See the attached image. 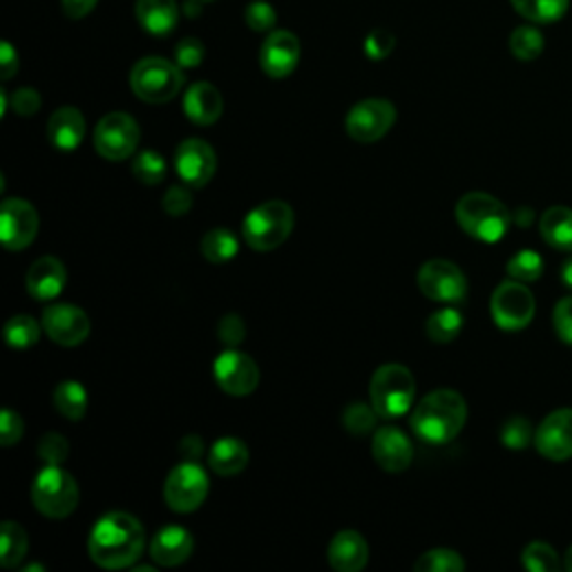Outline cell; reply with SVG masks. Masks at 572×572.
Listing matches in <instances>:
<instances>
[{
	"instance_id": "obj_24",
	"label": "cell",
	"mask_w": 572,
	"mask_h": 572,
	"mask_svg": "<svg viewBox=\"0 0 572 572\" xmlns=\"http://www.w3.org/2000/svg\"><path fill=\"white\" fill-rule=\"evenodd\" d=\"M184 112L195 126H213L224 112V99L219 90L206 80L193 84L184 95Z\"/></svg>"
},
{
	"instance_id": "obj_50",
	"label": "cell",
	"mask_w": 572,
	"mask_h": 572,
	"mask_svg": "<svg viewBox=\"0 0 572 572\" xmlns=\"http://www.w3.org/2000/svg\"><path fill=\"white\" fill-rule=\"evenodd\" d=\"M97 3L99 0H61V8L67 19L78 21V19H86L88 14H93Z\"/></svg>"
},
{
	"instance_id": "obj_6",
	"label": "cell",
	"mask_w": 572,
	"mask_h": 572,
	"mask_svg": "<svg viewBox=\"0 0 572 572\" xmlns=\"http://www.w3.org/2000/svg\"><path fill=\"white\" fill-rule=\"evenodd\" d=\"M417 382L412 371L389 363L374 371L369 382V400L380 419H398L412 410Z\"/></svg>"
},
{
	"instance_id": "obj_52",
	"label": "cell",
	"mask_w": 572,
	"mask_h": 572,
	"mask_svg": "<svg viewBox=\"0 0 572 572\" xmlns=\"http://www.w3.org/2000/svg\"><path fill=\"white\" fill-rule=\"evenodd\" d=\"M180 450H182V454L186 456V461H197V458L202 456V452H204V443H202V439H197V436H186V439L180 443Z\"/></svg>"
},
{
	"instance_id": "obj_51",
	"label": "cell",
	"mask_w": 572,
	"mask_h": 572,
	"mask_svg": "<svg viewBox=\"0 0 572 572\" xmlns=\"http://www.w3.org/2000/svg\"><path fill=\"white\" fill-rule=\"evenodd\" d=\"M17 72H19V54L14 52L12 43L6 41L0 45V76H3V80H10Z\"/></svg>"
},
{
	"instance_id": "obj_32",
	"label": "cell",
	"mask_w": 572,
	"mask_h": 572,
	"mask_svg": "<svg viewBox=\"0 0 572 572\" xmlns=\"http://www.w3.org/2000/svg\"><path fill=\"white\" fill-rule=\"evenodd\" d=\"M517 14L537 25H548L559 21L568 12L570 0H510Z\"/></svg>"
},
{
	"instance_id": "obj_28",
	"label": "cell",
	"mask_w": 572,
	"mask_h": 572,
	"mask_svg": "<svg viewBox=\"0 0 572 572\" xmlns=\"http://www.w3.org/2000/svg\"><path fill=\"white\" fill-rule=\"evenodd\" d=\"M52 402L56 412L67 421H80L88 414V391L76 380L61 382L52 393Z\"/></svg>"
},
{
	"instance_id": "obj_31",
	"label": "cell",
	"mask_w": 572,
	"mask_h": 572,
	"mask_svg": "<svg viewBox=\"0 0 572 572\" xmlns=\"http://www.w3.org/2000/svg\"><path fill=\"white\" fill-rule=\"evenodd\" d=\"M199 249L211 265H226L237 256L239 239L228 228H213L202 237Z\"/></svg>"
},
{
	"instance_id": "obj_56",
	"label": "cell",
	"mask_w": 572,
	"mask_h": 572,
	"mask_svg": "<svg viewBox=\"0 0 572 572\" xmlns=\"http://www.w3.org/2000/svg\"><path fill=\"white\" fill-rule=\"evenodd\" d=\"M199 3H213V0H199Z\"/></svg>"
},
{
	"instance_id": "obj_15",
	"label": "cell",
	"mask_w": 572,
	"mask_h": 572,
	"mask_svg": "<svg viewBox=\"0 0 572 572\" xmlns=\"http://www.w3.org/2000/svg\"><path fill=\"white\" fill-rule=\"evenodd\" d=\"M39 211L30 202L10 197L0 206V239L8 251L17 253L28 249L39 235Z\"/></svg>"
},
{
	"instance_id": "obj_33",
	"label": "cell",
	"mask_w": 572,
	"mask_h": 572,
	"mask_svg": "<svg viewBox=\"0 0 572 572\" xmlns=\"http://www.w3.org/2000/svg\"><path fill=\"white\" fill-rule=\"evenodd\" d=\"M41 330L43 324H39L32 315H14L6 322V330H3V336H6V343L12 347V349H30L39 343L41 338Z\"/></svg>"
},
{
	"instance_id": "obj_45",
	"label": "cell",
	"mask_w": 572,
	"mask_h": 572,
	"mask_svg": "<svg viewBox=\"0 0 572 572\" xmlns=\"http://www.w3.org/2000/svg\"><path fill=\"white\" fill-rule=\"evenodd\" d=\"M161 206L171 217H184L193 208V195L186 186H171L163 195Z\"/></svg>"
},
{
	"instance_id": "obj_48",
	"label": "cell",
	"mask_w": 572,
	"mask_h": 572,
	"mask_svg": "<svg viewBox=\"0 0 572 572\" xmlns=\"http://www.w3.org/2000/svg\"><path fill=\"white\" fill-rule=\"evenodd\" d=\"M552 320H554V332L559 341L572 345V295L557 302Z\"/></svg>"
},
{
	"instance_id": "obj_49",
	"label": "cell",
	"mask_w": 572,
	"mask_h": 572,
	"mask_svg": "<svg viewBox=\"0 0 572 572\" xmlns=\"http://www.w3.org/2000/svg\"><path fill=\"white\" fill-rule=\"evenodd\" d=\"M41 95L34 88H19L10 95V108L21 117H32L41 110Z\"/></svg>"
},
{
	"instance_id": "obj_37",
	"label": "cell",
	"mask_w": 572,
	"mask_h": 572,
	"mask_svg": "<svg viewBox=\"0 0 572 572\" xmlns=\"http://www.w3.org/2000/svg\"><path fill=\"white\" fill-rule=\"evenodd\" d=\"M541 273H543V258L532 249L519 251L508 262V276L517 282H524V284L535 282L541 278Z\"/></svg>"
},
{
	"instance_id": "obj_55",
	"label": "cell",
	"mask_w": 572,
	"mask_h": 572,
	"mask_svg": "<svg viewBox=\"0 0 572 572\" xmlns=\"http://www.w3.org/2000/svg\"><path fill=\"white\" fill-rule=\"evenodd\" d=\"M34 570H45V568H43V565H39V563H32V565H28V568H25V572H34Z\"/></svg>"
},
{
	"instance_id": "obj_38",
	"label": "cell",
	"mask_w": 572,
	"mask_h": 572,
	"mask_svg": "<svg viewBox=\"0 0 572 572\" xmlns=\"http://www.w3.org/2000/svg\"><path fill=\"white\" fill-rule=\"evenodd\" d=\"M521 563L526 570H532V572H557L561 568L559 554L554 552L552 546H548L543 541H535V543L526 546V550L521 554Z\"/></svg>"
},
{
	"instance_id": "obj_42",
	"label": "cell",
	"mask_w": 572,
	"mask_h": 572,
	"mask_svg": "<svg viewBox=\"0 0 572 572\" xmlns=\"http://www.w3.org/2000/svg\"><path fill=\"white\" fill-rule=\"evenodd\" d=\"M217 338L222 341V345H226V349H237L244 338H247V326H244V320L237 313H228L217 322Z\"/></svg>"
},
{
	"instance_id": "obj_17",
	"label": "cell",
	"mask_w": 572,
	"mask_h": 572,
	"mask_svg": "<svg viewBox=\"0 0 572 572\" xmlns=\"http://www.w3.org/2000/svg\"><path fill=\"white\" fill-rule=\"evenodd\" d=\"M537 452L550 461L572 458V410H554L535 432Z\"/></svg>"
},
{
	"instance_id": "obj_25",
	"label": "cell",
	"mask_w": 572,
	"mask_h": 572,
	"mask_svg": "<svg viewBox=\"0 0 572 572\" xmlns=\"http://www.w3.org/2000/svg\"><path fill=\"white\" fill-rule=\"evenodd\" d=\"M139 25L152 36H169L180 21L177 0H137Z\"/></svg>"
},
{
	"instance_id": "obj_3",
	"label": "cell",
	"mask_w": 572,
	"mask_h": 572,
	"mask_svg": "<svg viewBox=\"0 0 572 572\" xmlns=\"http://www.w3.org/2000/svg\"><path fill=\"white\" fill-rule=\"evenodd\" d=\"M456 222L470 237L485 244H495L506 237L512 215L493 195L467 193L456 204Z\"/></svg>"
},
{
	"instance_id": "obj_2",
	"label": "cell",
	"mask_w": 572,
	"mask_h": 572,
	"mask_svg": "<svg viewBox=\"0 0 572 572\" xmlns=\"http://www.w3.org/2000/svg\"><path fill=\"white\" fill-rule=\"evenodd\" d=\"M467 421V402L454 389H436L428 393L412 412V432L428 445H445L454 441Z\"/></svg>"
},
{
	"instance_id": "obj_12",
	"label": "cell",
	"mask_w": 572,
	"mask_h": 572,
	"mask_svg": "<svg viewBox=\"0 0 572 572\" xmlns=\"http://www.w3.org/2000/svg\"><path fill=\"white\" fill-rule=\"evenodd\" d=\"M213 376L219 389L235 398L251 396L260 385V367L249 356L237 349L222 352L213 363Z\"/></svg>"
},
{
	"instance_id": "obj_7",
	"label": "cell",
	"mask_w": 572,
	"mask_h": 572,
	"mask_svg": "<svg viewBox=\"0 0 572 572\" xmlns=\"http://www.w3.org/2000/svg\"><path fill=\"white\" fill-rule=\"evenodd\" d=\"M76 478L61 465H45L32 483V504L47 519H67L78 506Z\"/></svg>"
},
{
	"instance_id": "obj_44",
	"label": "cell",
	"mask_w": 572,
	"mask_h": 572,
	"mask_svg": "<svg viewBox=\"0 0 572 572\" xmlns=\"http://www.w3.org/2000/svg\"><path fill=\"white\" fill-rule=\"evenodd\" d=\"M23 432H25V423H23L21 414L10 410V407H6L3 414H0V443H3L6 447H12L14 443H19L23 439Z\"/></svg>"
},
{
	"instance_id": "obj_29",
	"label": "cell",
	"mask_w": 572,
	"mask_h": 572,
	"mask_svg": "<svg viewBox=\"0 0 572 572\" xmlns=\"http://www.w3.org/2000/svg\"><path fill=\"white\" fill-rule=\"evenodd\" d=\"M28 550L30 539L25 528L17 521H6L3 530H0V563H3V568H19L21 561L28 557Z\"/></svg>"
},
{
	"instance_id": "obj_19",
	"label": "cell",
	"mask_w": 572,
	"mask_h": 572,
	"mask_svg": "<svg viewBox=\"0 0 572 572\" xmlns=\"http://www.w3.org/2000/svg\"><path fill=\"white\" fill-rule=\"evenodd\" d=\"M300 39L287 30H273L260 52V63L267 76L287 78L300 63Z\"/></svg>"
},
{
	"instance_id": "obj_21",
	"label": "cell",
	"mask_w": 572,
	"mask_h": 572,
	"mask_svg": "<svg viewBox=\"0 0 572 572\" xmlns=\"http://www.w3.org/2000/svg\"><path fill=\"white\" fill-rule=\"evenodd\" d=\"M25 284H28V293L34 300L52 302V300H56L63 293V289L67 284L65 265L58 258H52V256L39 258L30 267Z\"/></svg>"
},
{
	"instance_id": "obj_16",
	"label": "cell",
	"mask_w": 572,
	"mask_h": 572,
	"mask_svg": "<svg viewBox=\"0 0 572 572\" xmlns=\"http://www.w3.org/2000/svg\"><path fill=\"white\" fill-rule=\"evenodd\" d=\"M175 171L184 184L204 188L217 173V154L213 145L197 137L182 141L175 152Z\"/></svg>"
},
{
	"instance_id": "obj_13",
	"label": "cell",
	"mask_w": 572,
	"mask_h": 572,
	"mask_svg": "<svg viewBox=\"0 0 572 572\" xmlns=\"http://www.w3.org/2000/svg\"><path fill=\"white\" fill-rule=\"evenodd\" d=\"M419 289L441 304H461L467 298V278L450 260H430L419 269Z\"/></svg>"
},
{
	"instance_id": "obj_53",
	"label": "cell",
	"mask_w": 572,
	"mask_h": 572,
	"mask_svg": "<svg viewBox=\"0 0 572 572\" xmlns=\"http://www.w3.org/2000/svg\"><path fill=\"white\" fill-rule=\"evenodd\" d=\"M561 282L572 291V256L561 265Z\"/></svg>"
},
{
	"instance_id": "obj_20",
	"label": "cell",
	"mask_w": 572,
	"mask_h": 572,
	"mask_svg": "<svg viewBox=\"0 0 572 572\" xmlns=\"http://www.w3.org/2000/svg\"><path fill=\"white\" fill-rule=\"evenodd\" d=\"M195 550L193 535L182 526L161 528L150 541V557L157 565L175 568L191 559Z\"/></svg>"
},
{
	"instance_id": "obj_36",
	"label": "cell",
	"mask_w": 572,
	"mask_h": 572,
	"mask_svg": "<svg viewBox=\"0 0 572 572\" xmlns=\"http://www.w3.org/2000/svg\"><path fill=\"white\" fill-rule=\"evenodd\" d=\"M376 419H380V417L374 410V404L352 402L343 414V425L349 434L365 436V434H371L376 430Z\"/></svg>"
},
{
	"instance_id": "obj_22",
	"label": "cell",
	"mask_w": 572,
	"mask_h": 572,
	"mask_svg": "<svg viewBox=\"0 0 572 572\" xmlns=\"http://www.w3.org/2000/svg\"><path fill=\"white\" fill-rule=\"evenodd\" d=\"M332 568L336 572H360L369 563V546L356 530H341L326 550Z\"/></svg>"
},
{
	"instance_id": "obj_10",
	"label": "cell",
	"mask_w": 572,
	"mask_h": 572,
	"mask_svg": "<svg viewBox=\"0 0 572 572\" xmlns=\"http://www.w3.org/2000/svg\"><path fill=\"white\" fill-rule=\"evenodd\" d=\"M139 141V123L128 112H110L95 128V148L108 161H123L132 157Z\"/></svg>"
},
{
	"instance_id": "obj_11",
	"label": "cell",
	"mask_w": 572,
	"mask_h": 572,
	"mask_svg": "<svg viewBox=\"0 0 572 572\" xmlns=\"http://www.w3.org/2000/svg\"><path fill=\"white\" fill-rule=\"evenodd\" d=\"M41 324L45 336L61 347L84 345L93 332L88 313L69 302H54L45 306Z\"/></svg>"
},
{
	"instance_id": "obj_35",
	"label": "cell",
	"mask_w": 572,
	"mask_h": 572,
	"mask_svg": "<svg viewBox=\"0 0 572 572\" xmlns=\"http://www.w3.org/2000/svg\"><path fill=\"white\" fill-rule=\"evenodd\" d=\"M417 572H463L465 570V559L450 548H434L423 552L417 563Z\"/></svg>"
},
{
	"instance_id": "obj_14",
	"label": "cell",
	"mask_w": 572,
	"mask_h": 572,
	"mask_svg": "<svg viewBox=\"0 0 572 572\" xmlns=\"http://www.w3.org/2000/svg\"><path fill=\"white\" fill-rule=\"evenodd\" d=\"M396 123V106L387 99H365L356 104L347 119V134L358 143L380 141Z\"/></svg>"
},
{
	"instance_id": "obj_43",
	"label": "cell",
	"mask_w": 572,
	"mask_h": 572,
	"mask_svg": "<svg viewBox=\"0 0 572 572\" xmlns=\"http://www.w3.org/2000/svg\"><path fill=\"white\" fill-rule=\"evenodd\" d=\"M67 454H69V445L61 434L50 432L39 441V458L45 465H61L67 458Z\"/></svg>"
},
{
	"instance_id": "obj_18",
	"label": "cell",
	"mask_w": 572,
	"mask_h": 572,
	"mask_svg": "<svg viewBox=\"0 0 572 572\" xmlns=\"http://www.w3.org/2000/svg\"><path fill=\"white\" fill-rule=\"evenodd\" d=\"M371 456L374 461L391 474H400L414 461V447L410 436L398 428H378L371 439Z\"/></svg>"
},
{
	"instance_id": "obj_4",
	"label": "cell",
	"mask_w": 572,
	"mask_h": 572,
	"mask_svg": "<svg viewBox=\"0 0 572 572\" xmlns=\"http://www.w3.org/2000/svg\"><path fill=\"white\" fill-rule=\"evenodd\" d=\"M295 226L293 208L282 199H269L256 206L241 224L244 241L258 253L276 251L291 237Z\"/></svg>"
},
{
	"instance_id": "obj_46",
	"label": "cell",
	"mask_w": 572,
	"mask_h": 572,
	"mask_svg": "<svg viewBox=\"0 0 572 572\" xmlns=\"http://www.w3.org/2000/svg\"><path fill=\"white\" fill-rule=\"evenodd\" d=\"M206 56L204 43L199 39H184L177 47H175V63L182 69H191V67H199L202 61Z\"/></svg>"
},
{
	"instance_id": "obj_26",
	"label": "cell",
	"mask_w": 572,
	"mask_h": 572,
	"mask_svg": "<svg viewBox=\"0 0 572 572\" xmlns=\"http://www.w3.org/2000/svg\"><path fill=\"white\" fill-rule=\"evenodd\" d=\"M251 461V452L247 443L235 439V436H224L213 443L208 452V465L215 474L219 476H235L239 472L247 470Z\"/></svg>"
},
{
	"instance_id": "obj_30",
	"label": "cell",
	"mask_w": 572,
	"mask_h": 572,
	"mask_svg": "<svg viewBox=\"0 0 572 572\" xmlns=\"http://www.w3.org/2000/svg\"><path fill=\"white\" fill-rule=\"evenodd\" d=\"M461 330H463V313L454 306L434 311L425 322V334L436 345H447L456 341Z\"/></svg>"
},
{
	"instance_id": "obj_41",
	"label": "cell",
	"mask_w": 572,
	"mask_h": 572,
	"mask_svg": "<svg viewBox=\"0 0 572 572\" xmlns=\"http://www.w3.org/2000/svg\"><path fill=\"white\" fill-rule=\"evenodd\" d=\"M244 21H247V25L253 30V32H267L271 34L276 23H278V14L273 10V6L265 3V0H256V3H251L247 8V12H244Z\"/></svg>"
},
{
	"instance_id": "obj_34",
	"label": "cell",
	"mask_w": 572,
	"mask_h": 572,
	"mask_svg": "<svg viewBox=\"0 0 572 572\" xmlns=\"http://www.w3.org/2000/svg\"><path fill=\"white\" fill-rule=\"evenodd\" d=\"M166 159H163L159 152L154 150H143L134 157L132 161V175L145 184V186H157L163 180H166Z\"/></svg>"
},
{
	"instance_id": "obj_1",
	"label": "cell",
	"mask_w": 572,
	"mask_h": 572,
	"mask_svg": "<svg viewBox=\"0 0 572 572\" xmlns=\"http://www.w3.org/2000/svg\"><path fill=\"white\" fill-rule=\"evenodd\" d=\"M145 548V528L130 512L104 515L88 537L90 559L106 570L132 568Z\"/></svg>"
},
{
	"instance_id": "obj_54",
	"label": "cell",
	"mask_w": 572,
	"mask_h": 572,
	"mask_svg": "<svg viewBox=\"0 0 572 572\" xmlns=\"http://www.w3.org/2000/svg\"><path fill=\"white\" fill-rule=\"evenodd\" d=\"M565 570L572 572V546H570V550L565 552Z\"/></svg>"
},
{
	"instance_id": "obj_40",
	"label": "cell",
	"mask_w": 572,
	"mask_h": 572,
	"mask_svg": "<svg viewBox=\"0 0 572 572\" xmlns=\"http://www.w3.org/2000/svg\"><path fill=\"white\" fill-rule=\"evenodd\" d=\"M532 441V425L528 419L524 417H512L510 421L504 423L501 428V443L508 447V450H526Z\"/></svg>"
},
{
	"instance_id": "obj_5",
	"label": "cell",
	"mask_w": 572,
	"mask_h": 572,
	"mask_svg": "<svg viewBox=\"0 0 572 572\" xmlns=\"http://www.w3.org/2000/svg\"><path fill=\"white\" fill-rule=\"evenodd\" d=\"M130 88L145 104H169L184 88V69L169 58L145 56L130 72Z\"/></svg>"
},
{
	"instance_id": "obj_23",
	"label": "cell",
	"mask_w": 572,
	"mask_h": 572,
	"mask_svg": "<svg viewBox=\"0 0 572 572\" xmlns=\"http://www.w3.org/2000/svg\"><path fill=\"white\" fill-rule=\"evenodd\" d=\"M47 139L58 150H76L86 139V117L72 106L58 108L47 121Z\"/></svg>"
},
{
	"instance_id": "obj_47",
	"label": "cell",
	"mask_w": 572,
	"mask_h": 572,
	"mask_svg": "<svg viewBox=\"0 0 572 572\" xmlns=\"http://www.w3.org/2000/svg\"><path fill=\"white\" fill-rule=\"evenodd\" d=\"M393 47H396V36L387 30H380V28L374 30L365 41V52L371 61L387 58L393 52Z\"/></svg>"
},
{
	"instance_id": "obj_8",
	"label": "cell",
	"mask_w": 572,
	"mask_h": 572,
	"mask_svg": "<svg viewBox=\"0 0 572 572\" xmlns=\"http://www.w3.org/2000/svg\"><path fill=\"white\" fill-rule=\"evenodd\" d=\"M208 474L197 461H184L175 465L163 483V499L173 512L188 515L202 508L208 497Z\"/></svg>"
},
{
	"instance_id": "obj_9",
	"label": "cell",
	"mask_w": 572,
	"mask_h": 572,
	"mask_svg": "<svg viewBox=\"0 0 572 572\" xmlns=\"http://www.w3.org/2000/svg\"><path fill=\"white\" fill-rule=\"evenodd\" d=\"M535 295L532 291L517 280H506L497 287L489 300V311L499 330L504 332H521L535 317Z\"/></svg>"
},
{
	"instance_id": "obj_27",
	"label": "cell",
	"mask_w": 572,
	"mask_h": 572,
	"mask_svg": "<svg viewBox=\"0 0 572 572\" xmlns=\"http://www.w3.org/2000/svg\"><path fill=\"white\" fill-rule=\"evenodd\" d=\"M539 230L543 241L554 251L572 253V208L552 206L541 215Z\"/></svg>"
},
{
	"instance_id": "obj_39",
	"label": "cell",
	"mask_w": 572,
	"mask_h": 572,
	"mask_svg": "<svg viewBox=\"0 0 572 572\" xmlns=\"http://www.w3.org/2000/svg\"><path fill=\"white\" fill-rule=\"evenodd\" d=\"M510 50L519 61H535L543 52V36L537 28L521 25L510 34Z\"/></svg>"
}]
</instances>
